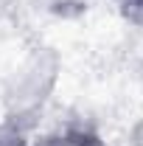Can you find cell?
<instances>
[{"label":"cell","instance_id":"2","mask_svg":"<svg viewBox=\"0 0 143 146\" xmlns=\"http://www.w3.org/2000/svg\"><path fill=\"white\" fill-rule=\"evenodd\" d=\"M0 146H25V141L14 127H0Z\"/></svg>","mask_w":143,"mask_h":146},{"label":"cell","instance_id":"3","mask_svg":"<svg viewBox=\"0 0 143 146\" xmlns=\"http://www.w3.org/2000/svg\"><path fill=\"white\" fill-rule=\"evenodd\" d=\"M135 3H138V6H143V0H135Z\"/></svg>","mask_w":143,"mask_h":146},{"label":"cell","instance_id":"1","mask_svg":"<svg viewBox=\"0 0 143 146\" xmlns=\"http://www.w3.org/2000/svg\"><path fill=\"white\" fill-rule=\"evenodd\" d=\"M39 146H101V143L93 135L81 132V129H68V132H59V135L45 138Z\"/></svg>","mask_w":143,"mask_h":146}]
</instances>
